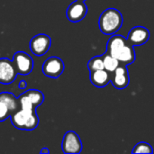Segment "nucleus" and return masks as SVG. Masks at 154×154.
Listing matches in <instances>:
<instances>
[{
  "instance_id": "423d86ee",
  "label": "nucleus",
  "mask_w": 154,
  "mask_h": 154,
  "mask_svg": "<svg viewBox=\"0 0 154 154\" xmlns=\"http://www.w3.org/2000/svg\"><path fill=\"white\" fill-rule=\"evenodd\" d=\"M62 152L66 154H79L82 151V143L74 131L67 132L62 140Z\"/></svg>"
},
{
  "instance_id": "0eeeda50",
  "label": "nucleus",
  "mask_w": 154,
  "mask_h": 154,
  "mask_svg": "<svg viewBox=\"0 0 154 154\" xmlns=\"http://www.w3.org/2000/svg\"><path fill=\"white\" fill-rule=\"evenodd\" d=\"M42 69L46 77L57 79L64 71V63L59 57H50L43 62Z\"/></svg>"
},
{
  "instance_id": "412c9836",
  "label": "nucleus",
  "mask_w": 154,
  "mask_h": 154,
  "mask_svg": "<svg viewBox=\"0 0 154 154\" xmlns=\"http://www.w3.org/2000/svg\"><path fill=\"white\" fill-rule=\"evenodd\" d=\"M80 1H86V0H80Z\"/></svg>"
},
{
  "instance_id": "f03ea898",
  "label": "nucleus",
  "mask_w": 154,
  "mask_h": 154,
  "mask_svg": "<svg viewBox=\"0 0 154 154\" xmlns=\"http://www.w3.org/2000/svg\"><path fill=\"white\" fill-rule=\"evenodd\" d=\"M123 15L116 8L110 7L106 9L99 16L98 26L102 33L106 35L116 34L123 25Z\"/></svg>"
},
{
  "instance_id": "1a4fd4ad",
  "label": "nucleus",
  "mask_w": 154,
  "mask_h": 154,
  "mask_svg": "<svg viewBox=\"0 0 154 154\" xmlns=\"http://www.w3.org/2000/svg\"><path fill=\"white\" fill-rule=\"evenodd\" d=\"M17 71L12 60L7 58L0 59V83L11 84L17 77Z\"/></svg>"
},
{
  "instance_id": "7ed1b4c3",
  "label": "nucleus",
  "mask_w": 154,
  "mask_h": 154,
  "mask_svg": "<svg viewBox=\"0 0 154 154\" xmlns=\"http://www.w3.org/2000/svg\"><path fill=\"white\" fill-rule=\"evenodd\" d=\"M12 125L19 130L31 131L39 125V117L36 109H22L13 113L10 116Z\"/></svg>"
},
{
  "instance_id": "f257e3e1",
  "label": "nucleus",
  "mask_w": 154,
  "mask_h": 154,
  "mask_svg": "<svg viewBox=\"0 0 154 154\" xmlns=\"http://www.w3.org/2000/svg\"><path fill=\"white\" fill-rule=\"evenodd\" d=\"M106 52L117 59L122 65H130L135 61L134 46L122 35L113 34L107 42Z\"/></svg>"
},
{
  "instance_id": "ddd939ff",
  "label": "nucleus",
  "mask_w": 154,
  "mask_h": 154,
  "mask_svg": "<svg viewBox=\"0 0 154 154\" xmlns=\"http://www.w3.org/2000/svg\"><path fill=\"white\" fill-rule=\"evenodd\" d=\"M90 82L97 88H104L111 82V73L106 69L91 71L89 75Z\"/></svg>"
},
{
  "instance_id": "dca6fc26",
  "label": "nucleus",
  "mask_w": 154,
  "mask_h": 154,
  "mask_svg": "<svg viewBox=\"0 0 154 154\" xmlns=\"http://www.w3.org/2000/svg\"><path fill=\"white\" fill-rule=\"evenodd\" d=\"M88 69L90 72L99 69H105L103 56H96L90 59V60L88 63Z\"/></svg>"
},
{
  "instance_id": "f3484780",
  "label": "nucleus",
  "mask_w": 154,
  "mask_h": 154,
  "mask_svg": "<svg viewBox=\"0 0 154 154\" xmlns=\"http://www.w3.org/2000/svg\"><path fill=\"white\" fill-rule=\"evenodd\" d=\"M133 153H148L152 154L153 153V150L151 144L144 143V142H141L139 143H137L134 148L132 151Z\"/></svg>"
},
{
  "instance_id": "2eb2a0df",
  "label": "nucleus",
  "mask_w": 154,
  "mask_h": 154,
  "mask_svg": "<svg viewBox=\"0 0 154 154\" xmlns=\"http://www.w3.org/2000/svg\"><path fill=\"white\" fill-rule=\"evenodd\" d=\"M102 56H103V61H104V68H105V69L112 74L118 68V66L120 65V62L118 61L117 59L114 58L113 56H111L107 52H106Z\"/></svg>"
},
{
  "instance_id": "9b49d317",
  "label": "nucleus",
  "mask_w": 154,
  "mask_h": 154,
  "mask_svg": "<svg viewBox=\"0 0 154 154\" xmlns=\"http://www.w3.org/2000/svg\"><path fill=\"white\" fill-rule=\"evenodd\" d=\"M111 83L116 88L119 90L128 87L130 83V77L128 69L125 65L120 64L118 68L111 74Z\"/></svg>"
},
{
  "instance_id": "4468645a",
  "label": "nucleus",
  "mask_w": 154,
  "mask_h": 154,
  "mask_svg": "<svg viewBox=\"0 0 154 154\" xmlns=\"http://www.w3.org/2000/svg\"><path fill=\"white\" fill-rule=\"evenodd\" d=\"M0 100L3 101L7 106L11 114L14 113L15 111H17L20 108L18 97H16L13 93H10V92L0 93Z\"/></svg>"
},
{
  "instance_id": "a211bd4d",
  "label": "nucleus",
  "mask_w": 154,
  "mask_h": 154,
  "mask_svg": "<svg viewBox=\"0 0 154 154\" xmlns=\"http://www.w3.org/2000/svg\"><path fill=\"white\" fill-rule=\"evenodd\" d=\"M11 112L7 106L0 100V122H3L11 116Z\"/></svg>"
},
{
  "instance_id": "6ab92c4d",
  "label": "nucleus",
  "mask_w": 154,
  "mask_h": 154,
  "mask_svg": "<svg viewBox=\"0 0 154 154\" xmlns=\"http://www.w3.org/2000/svg\"><path fill=\"white\" fill-rule=\"evenodd\" d=\"M19 88H22V89L25 88H26V82H25L24 80H21L20 83H19Z\"/></svg>"
},
{
  "instance_id": "20e7f679",
  "label": "nucleus",
  "mask_w": 154,
  "mask_h": 154,
  "mask_svg": "<svg viewBox=\"0 0 154 154\" xmlns=\"http://www.w3.org/2000/svg\"><path fill=\"white\" fill-rule=\"evenodd\" d=\"M43 101V93L37 89H29L18 97L19 106L22 109H36Z\"/></svg>"
},
{
  "instance_id": "f8f14e48",
  "label": "nucleus",
  "mask_w": 154,
  "mask_h": 154,
  "mask_svg": "<svg viewBox=\"0 0 154 154\" xmlns=\"http://www.w3.org/2000/svg\"><path fill=\"white\" fill-rule=\"evenodd\" d=\"M150 39V31L143 26H135L128 32L127 40L134 46H141Z\"/></svg>"
},
{
  "instance_id": "39448f33",
  "label": "nucleus",
  "mask_w": 154,
  "mask_h": 154,
  "mask_svg": "<svg viewBox=\"0 0 154 154\" xmlns=\"http://www.w3.org/2000/svg\"><path fill=\"white\" fill-rule=\"evenodd\" d=\"M12 61L17 73L20 75H29L33 69L32 58L24 51H17L16 53H14Z\"/></svg>"
},
{
  "instance_id": "6e6552de",
  "label": "nucleus",
  "mask_w": 154,
  "mask_h": 154,
  "mask_svg": "<svg viewBox=\"0 0 154 154\" xmlns=\"http://www.w3.org/2000/svg\"><path fill=\"white\" fill-rule=\"evenodd\" d=\"M51 45V39L47 34H37L30 42L31 51L36 56H42L47 53Z\"/></svg>"
},
{
  "instance_id": "aec40b11",
  "label": "nucleus",
  "mask_w": 154,
  "mask_h": 154,
  "mask_svg": "<svg viewBox=\"0 0 154 154\" xmlns=\"http://www.w3.org/2000/svg\"><path fill=\"white\" fill-rule=\"evenodd\" d=\"M41 153L49 154L50 153V151H49V149H47V148H43V149H42V150H41Z\"/></svg>"
},
{
  "instance_id": "9d476101",
  "label": "nucleus",
  "mask_w": 154,
  "mask_h": 154,
  "mask_svg": "<svg viewBox=\"0 0 154 154\" xmlns=\"http://www.w3.org/2000/svg\"><path fill=\"white\" fill-rule=\"evenodd\" d=\"M87 13H88V6L84 3V1L76 0L69 5L66 14L70 22L78 23L86 17Z\"/></svg>"
}]
</instances>
